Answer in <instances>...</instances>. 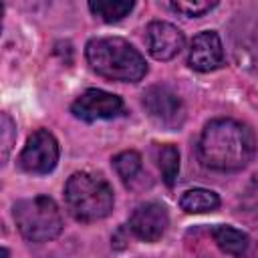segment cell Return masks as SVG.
<instances>
[{"mask_svg":"<svg viewBox=\"0 0 258 258\" xmlns=\"http://www.w3.org/2000/svg\"><path fill=\"white\" fill-rule=\"evenodd\" d=\"M256 153L254 131L234 119L210 121L200 137V161L218 171H238L246 167Z\"/></svg>","mask_w":258,"mask_h":258,"instance_id":"obj_1","label":"cell"},{"mask_svg":"<svg viewBox=\"0 0 258 258\" xmlns=\"http://www.w3.org/2000/svg\"><path fill=\"white\" fill-rule=\"evenodd\" d=\"M87 62L91 69L109 79L121 83H137L147 73V62L141 52L119 36H103L87 42Z\"/></svg>","mask_w":258,"mask_h":258,"instance_id":"obj_2","label":"cell"},{"mask_svg":"<svg viewBox=\"0 0 258 258\" xmlns=\"http://www.w3.org/2000/svg\"><path fill=\"white\" fill-rule=\"evenodd\" d=\"M64 204L77 222H97L113 212V189L109 181L93 171H77L67 179Z\"/></svg>","mask_w":258,"mask_h":258,"instance_id":"obj_3","label":"cell"},{"mask_svg":"<svg viewBox=\"0 0 258 258\" xmlns=\"http://www.w3.org/2000/svg\"><path fill=\"white\" fill-rule=\"evenodd\" d=\"M14 222L28 242H48L62 232V216L48 196H34L14 204Z\"/></svg>","mask_w":258,"mask_h":258,"instance_id":"obj_4","label":"cell"},{"mask_svg":"<svg viewBox=\"0 0 258 258\" xmlns=\"http://www.w3.org/2000/svg\"><path fill=\"white\" fill-rule=\"evenodd\" d=\"M143 107L149 119L167 131L179 129L185 121V107L181 99L167 87H149L143 93Z\"/></svg>","mask_w":258,"mask_h":258,"instance_id":"obj_5","label":"cell"},{"mask_svg":"<svg viewBox=\"0 0 258 258\" xmlns=\"http://www.w3.org/2000/svg\"><path fill=\"white\" fill-rule=\"evenodd\" d=\"M56 161H58V143L54 135L46 129H36L28 137L18 157L20 167L26 173H34V175H44L52 171Z\"/></svg>","mask_w":258,"mask_h":258,"instance_id":"obj_6","label":"cell"},{"mask_svg":"<svg viewBox=\"0 0 258 258\" xmlns=\"http://www.w3.org/2000/svg\"><path fill=\"white\" fill-rule=\"evenodd\" d=\"M71 111L77 119L93 123L99 119L117 117L123 111V101L113 93H107L101 89H87L83 95H79L73 101Z\"/></svg>","mask_w":258,"mask_h":258,"instance_id":"obj_7","label":"cell"},{"mask_svg":"<svg viewBox=\"0 0 258 258\" xmlns=\"http://www.w3.org/2000/svg\"><path fill=\"white\" fill-rule=\"evenodd\" d=\"M169 226V216L163 204L145 202L129 216V230L143 242H157Z\"/></svg>","mask_w":258,"mask_h":258,"instance_id":"obj_8","label":"cell"},{"mask_svg":"<svg viewBox=\"0 0 258 258\" xmlns=\"http://www.w3.org/2000/svg\"><path fill=\"white\" fill-rule=\"evenodd\" d=\"M145 42L147 50L157 60H171L177 56L185 44L183 32L165 20H153L147 24L145 30Z\"/></svg>","mask_w":258,"mask_h":258,"instance_id":"obj_9","label":"cell"},{"mask_svg":"<svg viewBox=\"0 0 258 258\" xmlns=\"http://www.w3.org/2000/svg\"><path fill=\"white\" fill-rule=\"evenodd\" d=\"M187 62L194 71L200 73L216 71L224 62V46L220 34L216 30H204L196 34L189 46Z\"/></svg>","mask_w":258,"mask_h":258,"instance_id":"obj_10","label":"cell"},{"mask_svg":"<svg viewBox=\"0 0 258 258\" xmlns=\"http://www.w3.org/2000/svg\"><path fill=\"white\" fill-rule=\"evenodd\" d=\"M212 238H214L216 246L224 254H230V256H236V258H242V256L248 254L250 238H248L246 232H242L238 228H232V226H214L212 228Z\"/></svg>","mask_w":258,"mask_h":258,"instance_id":"obj_11","label":"cell"},{"mask_svg":"<svg viewBox=\"0 0 258 258\" xmlns=\"http://www.w3.org/2000/svg\"><path fill=\"white\" fill-rule=\"evenodd\" d=\"M220 206V198L216 191L212 189H204V187H196V189H187L181 198H179V208L187 214H206V212H214Z\"/></svg>","mask_w":258,"mask_h":258,"instance_id":"obj_12","label":"cell"},{"mask_svg":"<svg viewBox=\"0 0 258 258\" xmlns=\"http://www.w3.org/2000/svg\"><path fill=\"white\" fill-rule=\"evenodd\" d=\"M157 167L161 171V177L167 185H173L179 173V151L175 145L171 143H163V145H155L153 149Z\"/></svg>","mask_w":258,"mask_h":258,"instance_id":"obj_13","label":"cell"},{"mask_svg":"<svg viewBox=\"0 0 258 258\" xmlns=\"http://www.w3.org/2000/svg\"><path fill=\"white\" fill-rule=\"evenodd\" d=\"M133 6L135 4L131 0H93V2H89V10L105 22H119L133 10Z\"/></svg>","mask_w":258,"mask_h":258,"instance_id":"obj_14","label":"cell"},{"mask_svg":"<svg viewBox=\"0 0 258 258\" xmlns=\"http://www.w3.org/2000/svg\"><path fill=\"white\" fill-rule=\"evenodd\" d=\"M113 167L115 171L119 173V177L127 183V185H133V181L143 173V161H141V155L137 151H121L119 155L113 157Z\"/></svg>","mask_w":258,"mask_h":258,"instance_id":"obj_15","label":"cell"},{"mask_svg":"<svg viewBox=\"0 0 258 258\" xmlns=\"http://www.w3.org/2000/svg\"><path fill=\"white\" fill-rule=\"evenodd\" d=\"M216 6H218V2H204V0H177V2H169V8L173 12L183 14V16H202V14L210 12Z\"/></svg>","mask_w":258,"mask_h":258,"instance_id":"obj_16","label":"cell"},{"mask_svg":"<svg viewBox=\"0 0 258 258\" xmlns=\"http://www.w3.org/2000/svg\"><path fill=\"white\" fill-rule=\"evenodd\" d=\"M0 135H2V159L6 161L8 159V153L12 149V141L16 137L14 123H12V119L6 113H2V129H0Z\"/></svg>","mask_w":258,"mask_h":258,"instance_id":"obj_17","label":"cell"},{"mask_svg":"<svg viewBox=\"0 0 258 258\" xmlns=\"http://www.w3.org/2000/svg\"><path fill=\"white\" fill-rule=\"evenodd\" d=\"M246 56H248V64L258 73V28L250 34L246 42Z\"/></svg>","mask_w":258,"mask_h":258,"instance_id":"obj_18","label":"cell"},{"mask_svg":"<svg viewBox=\"0 0 258 258\" xmlns=\"http://www.w3.org/2000/svg\"><path fill=\"white\" fill-rule=\"evenodd\" d=\"M244 202H246V208H248L250 212H256V214H258V175H256V179L252 181V185L248 187V191H246V196H244Z\"/></svg>","mask_w":258,"mask_h":258,"instance_id":"obj_19","label":"cell"},{"mask_svg":"<svg viewBox=\"0 0 258 258\" xmlns=\"http://www.w3.org/2000/svg\"><path fill=\"white\" fill-rule=\"evenodd\" d=\"M2 258H8V250H6V248L2 250Z\"/></svg>","mask_w":258,"mask_h":258,"instance_id":"obj_20","label":"cell"}]
</instances>
